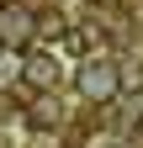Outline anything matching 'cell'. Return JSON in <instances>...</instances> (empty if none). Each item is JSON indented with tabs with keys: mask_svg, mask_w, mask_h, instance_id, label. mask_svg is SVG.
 <instances>
[{
	"mask_svg": "<svg viewBox=\"0 0 143 148\" xmlns=\"http://www.w3.org/2000/svg\"><path fill=\"white\" fill-rule=\"evenodd\" d=\"M74 90H80L85 101L106 106V101H111L117 90H122V69H117L111 58H85V64L74 69Z\"/></svg>",
	"mask_w": 143,
	"mask_h": 148,
	"instance_id": "6da1fadb",
	"label": "cell"
},
{
	"mask_svg": "<svg viewBox=\"0 0 143 148\" xmlns=\"http://www.w3.org/2000/svg\"><path fill=\"white\" fill-rule=\"evenodd\" d=\"M37 37V16L27 5H6L0 0V48H27Z\"/></svg>",
	"mask_w": 143,
	"mask_h": 148,
	"instance_id": "7a4b0ae2",
	"label": "cell"
},
{
	"mask_svg": "<svg viewBox=\"0 0 143 148\" xmlns=\"http://www.w3.org/2000/svg\"><path fill=\"white\" fill-rule=\"evenodd\" d=\"M21 79H27V90H58L64 69H58V58H53V53L32 48V53H27V69H21Z\"/></svg>",
	"mask_w": 143,
	"mask_h": 148,
	"instance_id": "3957f363",
	"label": "cell"
},
{
	"mask_svg": "<svg viewBox=\"0 0 143 148\" xmlns=\"http://www.w3.org/2000/svg\"><path fill=\"white\" fill-rule=\"evenodd\" d=\"M58 122H64V111H58V95H53V90H43V95L32 101V111H27V127L48 132V127H58Z\"/></svg>",
	"mask_w": 143,
	"mask_h": 148,
	"instance_id": "277c9868",
	"label": "cell"
},
{
	"mask_svg": "<svg viewBox=\"0 0 143 148\" xmlns=\"http://www.w3.org/2000/svg\"><path fill=\"white\" fill-rule=\"evenodd\" d=\"M64 27H69V21H64L58 11H43V16H37V32H43V37H58Z\"/></svg>",
	"mask_w": 143,
	"mask_h": 148,
	"instance_id": "5b68a950",
	"label": "cell"
},
{
	"mask_svg": "<svg viewBox=\"0 0 143 148\" xmlns=\"http://www.w3.org/2000/svg\"><path fill=\"white\" fill-rule=\"evenodd\" d=\"M117 148H127V143H117Z\"/></svg>",
	"mask_w": 143,
	"mask_h": 148,
	"instance_id": "8992f818",
	"label": "cell"
},
{
	"mask_svg": "<svg viewBox=\"0 0 143 148\" xmlns=\"http://www.w3.org/2000/svg\"><path fill=\"white\" fill-rule=\"evenodd\" d=\"M0 53H6V48H0Z\"/></svg>",
	"mask_w": 143,
	"mask_h": 148,
	"instance_id": "52a82bcc",
	"label": "cell"
}]
</instances>
